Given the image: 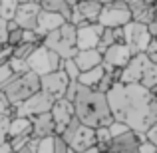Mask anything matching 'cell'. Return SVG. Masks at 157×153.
I'll list each match as a JSON object with an SVG mask.
<instances>
[{
	"label": "cell",
	"instance_id": "cell-1",
	"mask_svg": "<svg viewBox=\"0 0 157 153\" xmlns=\"http://www.w3.org/2000/svg\"><path fill=\"white\" fill-rule=\"evenodd\" d=\"M107 105L113 121L125 123L137 135H145L157 121V98L139 84H115L107 92Z\"/></svg>",
	"mask_w": 157,
	"mask_h": 153
},
{
	"label": "cell",
	"instance_id": "cell-2",
	"mask_svg": "<svg viewBox=\"0 0 157 153\" xmlns=\"http://www.w3.org/2000/svg\"><path fill=\"white\" fill-rule=\"evenodd\" d=\"M72 105L76 117L86 127L101 129V127H109L113 123V115H111L109 105H107V96L98 94L96 90L84 88L78 84Z\"/></svg>",
	"mask_w": 157,
	"mask_h": 153
},
{
	"label": "cell",
	"instance_id": "cell-3",
	"mask_svg": "<svg viewBox=\"0 0 157 153\" xmlns=\"http://www.w3.org/2000/svg\"><path fill=\"white\" fill-rule=\"evenodd\" d=\"M0 92L4 94V98L8 100V103H10L12 107H18L20 103H24L28 98H32L34 94L40 92V76H36L34 72L12 76L10 80L0 88Z\"/></svg>",
	"mask_w": 157,
	"mask_h": 153
},
{
	"label": "cell",
	"instance_id": "cell-4",
	"mask_svg": "<svg viewBox=\"0 0 157 153\" xmlns=\"http://www.w3.org/2000/svg\"><path fill=\"white\" fill-rule=\"evenodd\" d=\"M42 46L54 52L56 56H60V60H74L78 50V40H76V26L70 22L62 24L58 30H54L52 34L44 36Z\"/></svg>",
	"mask_w": 157,
	"mask_h": 153
},
{
	"label": "cell",
	"instance_id": "cell-5",
	"mask_svg": "<svg viewBox=\"0 0 157 153\" xmlns=\"http://www.w3.org/2000/svg\"><path fill=\"white\" fill-rule=\"evenodd\" d=\"M129 22H131V14L129 8H127V2H104L101 14L98 18V24L101 28L115 30V28L127 26Z\"/></svg>",
	"mask_w": 157,
	"mask_h": 153
},
{
	"label": "cell",
	"instance_id": "cell-6",
	"mask_svg": "<svg viewBox=\"0 0 157 153\" xmlns=\"http://www.w3.org/2000/svg\"><path fill=\"white\" fill-rule=\"evenodd\" d=\"M62 62L64 60H60V56H56V54L50 52L48 48L40 46V48H36L34 54L26 60V64H28V70H30V72H34L36 76L42 78V76H46V74L60 72Z\"/></svg>",
	"mask_w": 157,
	"mask_h": 153
},
{
	"label": "cell",
	"instance_id": "cell-7",
	"mask_svg": "<svg viewBox=\"0 0 157 153\" xmlns=\"http://www.w3.org/2000/svg\"><path fill=\"white\" fill-rule=\"evenodd\" d=\"M54 105V100L48 94L38 92L34 94L32 98H28L24 103H20L18 107H14V117H28V119H34L38 115L44 113H50Z\"/></svg>",
	"mask_w": 157,
	"mask_h": 153
},
{
	"label": "cell",
	"instance_id": "cell-8",
	"mask_svg": "<svg viewBox=\"0 0 157 153\" xmlns=\"http://www.w3.org/2000/svg\"><path fill=\"white\" fill-rule=\"evenodd\" d=\"M151 40L153 38L149 36V30L143 24L129 22L127 26H123V44L133 52V56L135 54H145Z\"/></svg>",
	"mask_w": 157,
	"mask_h": 153
},
{
	"label": "cell",
	"instance_id": "cell-9",
	"mask_svg": "<svg viewBox=\"0 0 157 153\" xmlns=\"http://www.w3.org/2000/svg\"><path fill=\"white\" fill-rule=\"evenodd\" d=\"M68 86H70V80L64 72H52V74H46V76L40 78V92L48 94L54 101L56 100H62L66 98V92H68Z\"/></svg>",
	"mask_w": 157,
	"mask_h": 153
},
{
	"label": "cell",
	"instance_id": "cell-10",
	"mask_svg": "<svg viewBox=\"0 0 157 153\" xmlns=\"http://www.w3.org/2000/svg\"><path fill=\"white\" fill-rule=\"evenodd\" d=\"M133 58V52L125 46V44H113L104 52V70L111 72V70H123Z\"/></svg>",
	"mask_w": 157,
	"mask_h": 153
},
{
	"label": "cell",
	"instance_id": "cell-11",
	"mask_svg": "<svg viewBox=\"0 0 157 153\" xmlns=\"http://www.w3.org/2000/svg\"><path fill=\"white\" fill-rule=\"evenodd\" d=\"M101 32L104 28L100 24H80L76 26V40H78V50H98V44H100Z\"/></svg>",
	"mask_w": 157,
	"mask_h": 153
},
{
	"label": "cell",
	"instance_id": "cell-12",
	"mask_svg": "<svg viewBox=\"0 0 157 153\" xmlns=\"http://www.w3.org/2000/svg\"><path fill=\"white\" fill-rule=\"evenodd\" d=\"M42 12L40 2H18V10L14 16V24L22 30H36L38 16Z\"/></svg>",
	"mask_w": 157,
	"mask_h": 153
},
{
	"label": "cell",
	"instance_id": "cell-13",
	"mask_svg": "<svg viewBox=\"0 0 157 153\" xmlns=\"http://www.w3.org/2000/svg\"><path fill=\"white\" fill-rule=\"evenodd\" d=\"M50 115H52V119H54V125H56V135H62V133H64V129L68 127V123L76 117L72 101L64 100V98L54 101Z\"/></svg>",
	"mask_w": 157,
	"mask_h": 153
},
{
	"label": "cell",
	"instance_id": "cell-14",
	"mask_svg": "<svg viewBox=\"0 0 157 153\" xmlns=\"http://www.w3.org/2000/svg\"><path fill=\"white\" fill-rule=\"evenodd\" d=\"M145 141V135H137L135 131H127V133L113 137L109 141L107 153H139V143Z\"/></svg>",
	"mask_w": 157,
	"mask_h": 153
},
{
	"label": "cell",
	"instance_id": "cell-15",
	"mask_svg": "<svg viewBox=\"0 0 157 153\" xmlns=\"http://www.w3.org/2000/svg\"><path fill=\"white\" fill-rule=\"evenodd\" d=\"M127 8H129V14H131V22L143 24V26H149L157 14V2H147V0L127 2Z\"/></svg>",
	"mask_w": 157,
	"mask_h": 153
},
{
	"label": "cell",
	"instance_id": "cell-16",
	"mask_svg": "<svg viewBox=\"0 0 157 153\" xmlns=\"http://www.w3.org/2000/svg\"><path fill=\"white\" fill-rule=\"evenodd\" d=\"M147 64H149V60H147L145 54H135V56L131 58V62L121 72V84L123 86L139 84V82H141V76H143V70H145Z\"/></svg>",
	"mask_w": 157,
	"mask_h": 153
},
{
	"label": "cell",
	"instance_id": "cell-17",
	"mask_svg": "<svg viewBox=\"0 0 157 153\" xmlns=\"http://www.w3.org/2000/svg\"><path fill=\"white\" fill-rule=\"evenodd\" d=\"M56 135V125L50 113L38 115L32 119V137L34 139H46V137H54Z\"/></svg>",
	"mask_w": 157,
	"mask_h": 153
},
{
	"label": "cell",
	"instance_id": "cell-18",
	"mask_svg": "<svg viewBox=\"0 0 157 153\" xmlns=\"http://www.w3.org/2000/svg\"><path fill=\"white\" fill-rule=\"evenodd\" d=\"M74 62H76L80 74L82 72H90V70L100 68V66L104 64V54H100L98 50H82V52L76 54Z\"/></svg>",
	"mask_w": 157,
	"mask_h": 153
},
{
	"label": "cell",
	"instance_id": "cell-19",
	"mask_svg": "<svg viewBox=\"0 0 157 153\" xmlns=\"http://www.w3.org/2000/svg\"><path fill=\"white\" fill-rule=\"evenodd\" d=\"M62 24H66L62 16H58V14H52V12H44V10H42V12H40V16H38L36 32H38V34L44 38V36L52 34L54 30H58V28H60Z\"/></svg>",
	"mask_w": 157,
	"mask_h": 153
},
{
	"label": "cell",
	"instance_id": "cell-20",
	"mask_svg": "<svg viewBox=\"0 0 157 153\" xmlns=\"http://www.w3.org/2000/svg\"><path fill=\"white\" fill-rule=\"evenodd\" d=\"M76 8L80 12L82 20L88 24H98V18L101 14V8L104 2H98V0H86V2H76Z\"/></svg>",
	"mask_w": 157,
	"mask_h": 153
},
{
	"label": "cell",
	"instance_id": "cell-21",
	"mask_svg": "<svg viewBox=\"0 0 157 153\" xmlns=\"http://www.w3.org/2000/svg\"><path fill=\"white\" fill-rule=\"evenodd\" d=\"M72 6L74 2H68V0H44V2H40V8L44 12H52V14L62 16L64 22L72 20Z\"/></svg>",
	"mask_w": 157,
	"mask_h": 153
},
{
	"label": "cell",
	"instance_id": "cell-22",
	"mask_svg": "<svg viewBox=\"0 0 157 153\" xmlns=\"http://www.w3.org/2000/svg\"><path fill=\"white\" fill-rule=\"evenodd\" d=\"M20 135H32V119H28V117H10L8 139L20 137Z\"/></svg>",
	"mask_w": 157,
	"mask_h": 153
},
{
	"label": "cell",
	"instance_id": "cell-23",
	"mask_svg": "<svg viewBox=\"0 0 157 153\" xmlns=\"http://www.w3.org/2000/svg\"><path fill=\"white\" fill-rule=\"evenodd\" d=\"M104 74H105L104 66H100V68H94V70H90V72H82L80 78H78V84L84 86V88L96 90V86L100 84V80L104 78Z\"/></svg>",
	"mask_w": 157,
	"mask_h": 153
},
{
	"label": "cell",
	"instance_id": "cell-24",
	"mask_svg": "<svg viewBox=\"0 0 157 153\" xmlns=\"http://www.w3.org/2000/svg\"><path fill=\"white\" fill-rule=\"evenodd\" d=\"M139 86H141V88H145V90H149V92L153 88H157V64H147L145 66Z\"/></svg>",
	"mask_w": 157,
	"mask_h": 153
},
{
	"label": "cell",
	"instance_id": "cell-25",
	"mask_svg": "<svg viewBox=\"0 0 157 153\" xmlns=\"http://www.w3.org/2000/svg\"><path fill=\"white\" fill-rule=\"evenodd\" d=\"M42 44H28V42H22L20 46H16V48H12V58H16V60H24L26 62L28 58L34 54L36 48H40Z\"/></svg>",
	"mask_w": 157,
	"mask_h": 153
},
{
	"label": "cell",
	"instance_id": "cell-26",
	"mask_svg": "<svg viewBox=\"0 0 157 153\" xmlns=\"http://www.w3.org/2000/svg\"><path fill=\"white\" fill-rule=\"evenodd\" d=\"M22 42H24V30L16 26L14 20L8 22V46L16 48V46H20Z\"/></svg>",
	"mask_w": 157,
	"mask_h": 153
},
{
	"label": "cell",
	"instance_id": "cell-27",
	"mask_svg": "<svg viewBox=\"0 0 157 153\" xmlns=\"http://www.w3.org/2000/svg\"><path fill=\"white\" fill-rule=\"evenodd\" d=\"M16 10H18V2H14V0H4V2H0V18L6 20V22H12V20H14Z\"/></svg>",
	"mask_w": 157,
	"mask_h": 153
},
{
	"label": "cell",
	"instance_id": "cell-28",
	"mask_svg": "<svg viewBox=\"0 0 157 153\" xmlns=\"http://www.w3.org/2000/svg\"><path fill=\"white\" fill-rule=\"evenodd\" d=\"M115 42V36H113V30H109V28H104V32H101V38H100V44H98V52L104 54L107 48H111Z\"/></svg>",
	"mask_w": 157,
	"mask_h": 153
},
{
	"label": "cell",
	"instance_id": "cell-29",
	"mask_svg": "<svg viewBox=\"0 0 157 153\" xmlns=\"http://www.w3.org/2000/svg\"><path fill=\"white\" fill-rule=\"evenodd\" d=\"M62 72L68 76L70 82H78V78H80V70H78V66H76L74 60H64L62 62Z\"/></svg>",
	"mask_w": 157,
	"mask_h": 153
},
{
	"label": "cell",
	"instance_id": "cell-30",
	"mask_svg": "<svg viewBox=\"0 0 157 153\" xmlns=\"http://www.w3.org/2000/svg\"><path fill=\"white\" fill-rule=\"evenodd\" d=\"M8 66H10V70H12V74H14V76H20V74L30 72V70H28V64L24 60H16V58H12V60L8 62Z\"/></svg>",
	"mask_w": 157,
	"mask_h": 153
},
{
	"label": "cell",
	"instance_id": "cell-31",
	"mask_svg": "<svg viewBox=\"0 0 157 153\" xmlns=\"http://www.w3.org/2000/svg\"><path fill=\"white\" fill-rule=\"evenodd\" d=\"M113 86H115V84H113V80L109 78V74H104V78L100 80V84L96 86V92H98V94H104V96H107V92H109Z\"/></svg>",
	"mask_w": 157,
	"mask_h": 153
},
{
	"label": "cell",
	"instance_id": "cell-32",
	"mask_svg": "<svg viewBox=\"0 0 157 153\" xmlns=\"http://www.w3.org/2000/svg\"><path fill=\"white\" fill-rule=\"evenodd\" d=\"M107 131H109V137L113 139V137H119V135L127 133V131H129V127H127L125 123H121V121H113L109 127H107Z\"/></svg>",
	"mask_w": 157,
	"mask_h": 153
},
{
	"label": "cell",
	"instance_id": "cell-33",
	"mask_svg": "<svg viewBox=\"0 0 157 153\" xmlns=\"http://www.w3.org/2000/svg\"><path fill=\"white\" fill-rule=\"evenodd\" d=\"M8 127H10V117L0 115V145L8 141Z\"/></svg>",
	"mask_w": 157,
	"mask_h": 153
},
{
	"label": "cell",
	"instance_id": "cell-34",
	"mask_svg": "<svg viewBox=\"0 0 157 153\" xmlns=\"http://www.w3.org/2000/svg\"><path fill=\"white\" fill-rule=\"evenodd\" d=\"M0 115H6V117H14V107L8 103V100L4 98V94L0 92Z\"/></svg>",
	"mask_w": 157,
	"mask_h": 153
},
{
	"label": "cell",
	"instance_id": "cell-35",
	"mask_svg": "<svg viewBox=\"0 0 157 153\" xmlns=\"http://www.w3.org/2000/svg\"><path fill=\"white\" fill-rule=\"evenodd\" d=\"M38 153H54V137L38 139Z\"/></svg>",
	"mask_w": 157,
	"mask_h": 153
},
{
	"label": "cell",
	"instance_id": "cell-36",
	"mask_svg": "<svg viewBox=\"0 0 157 153\" xmlns=\"http://www.w3.org/2000/svg\"><path fill=\"white\" fill-rule=\"evenodd\" d=\"M54 153H70V147L60 135H54Z\"/></svg>",
	"mask_w": 157,
	"mask_h": 153
},
{
	"label": "cell",
	"instance_id": "cell-37",
	"mask_svg": "<svg viewBox=\"0 0 157 153\" xmlns=\"http://www.w3.org/2000/svg\"><path fill=\"white\" fill-rule=\"evenodd\" d=\"M12 60V48L8 46H0V66H8V62Z\"/></svg>",
	"mask_w": 157,
	"mask_h": 153
},
{
	"label": "cell",
	"instance_id": "cell-38",
	"mask_svg": "<svg viewBox=\"0 0 157 153\" xmlns=\"http://www.w3.org/2000/svg\"><path fill=\"white\" fill-rule=\"evenodd\" d=\"M8 44V22L0 18V46Z\"/></svg>",
	"mask_w": 157,
	"mask_h": 153
},
{
	"label": "cell",
	"instance_id": "cell-39",
	"mask_svg": "<svg viewBox=\"0 0 157 153\" xmlns=\"http://www.w3.org/2000/svg\"><path fill=\"white\" fill-rule=\"evenodd\" d=\"M12 76H14V74H12L10 66H0V88H2V86L6 84Z\"/></svg>",
	"mask_w": 157,
	"mask_h": 153
},
{
	"label": "cell",
	"instance_id": "cell-40",
	"mask_svg": "<svg viewBox=\"0 0 157 153\" xmlns=\"http://www.w3.org/2000/svg\"><path fill=\"white\" fill-rule=\"evenodd\" d=\"M18 153H38V139L32 137L30 141H28V143H26V145H24Z\"/></svg>",
	"mask_w": 157,
	"mask_h": 153
},
{
	"label": "cell",
	"instance_id": "cell-41",
	"mask_svg": "<svg viewBox=\"0 0 157 153\" xmlns=\"http://www.w3.org/2000/svg\"><path fill=\"white\" fill-rule=\"evenodd\" d=\"M139 153H157V147H155V145H151V143L145 139V141L139 143Z\"/></svg>",
	"mask_w": 157,
	"mask_h": 153
},
{
	"label": "cell",
	"instance_id": "cell-42",
	"mask_svg": "<svg viewBox=\"0 0 157 153\" xmlns=\"http://www.w3.org/2000/svg\"><path fill=\"white\" fill-rule=\"evenodd\" d=\"M147 30H149V36L151 38H157V14H155V18H153V22L149 24V26H147Z\"/></svg>",
	"mask_w": 157,
	"mask_h": 153
},
{
	"label": "cell",
	"instance_id": "cell-43",
	"mask_svg": "<svg viewBox=\"0 0 157 153\" xmlns=\"http://www.w3.org/2000/svg\"><path fill=\"white\" fill-rule=\"evenodd\" d=\"M145 139L151 143V145L157 147V131H147V133H145Z\"/></svg>",
	"mask_w": 157,
	"mask_h": 153
},
{
	"label": "cell",
	"instance_id": "cell-44",
	"mask_svg": "<svg viewBox=\"0 0 157 153\" xmlns=\"http://www.w3.org/2000/svg\"><path fill=\"white\" fill-rule=\"evenodd\" d=\"M145 54H157V40H151V42H149V46H147Z\"/></svg>",
	"mask_w": 157,
	"mask_h": 153
},
{
	"label": "cell",
	"instance_id": "cell-45",
	"mask_svg": "<svg viewBox=\"0 0 157 153\" xmlns=\"http://www.w3.org/2000/svg\"><path fill=\"white\" fill-rule=\"evenodd\" d=\"M0 153H14L12 151V147H10V143H4V145H0Z\"/></svg>",
	"mask_w": 157,
	"mask_h": 153
},
{
	"label": "cell",
	"instance_id": "cell-46",
	"mask_svg": "<svg viewBox=\"0 0 157 153\" xmlns=\"http://www.w3.org/2000/svg\"><path fill=\"white\" fill-rule=\"evenodd\" d=\"M149 131H157V121H155V125H153V127H151V129H149Z\"/></svg>",
	"mask_w": 157,
	"mask_h": 153
},
{
	"label": "cell",
	"instance_id": "cell-47",
	"mask_svg": "<svg viewBox=\"0 0 157 153\" xmlns=\"http://www.w3.org/2000/svg\"><path fill=\"white\" fill-rule=\"evenodd\" d=\"M98 153H100V151H98Z\"/></svg>",
	"mask_w": 157,
	"mask_h": 153
},
{
	"label": "cell",
	"instance_id": "cell-48",
	"mask_svg": "<svg viewBox=\"0 0 157 153\" xmlns=\"http://www.w3.org/2000/svg\"><path fill=\"white\" fill-rule=\"evenodd\" d=\"M155 40H157V38H155Z\"/></svg>",
	"mask_w": 157,
	"mask_h": 153
}]
</instances>
